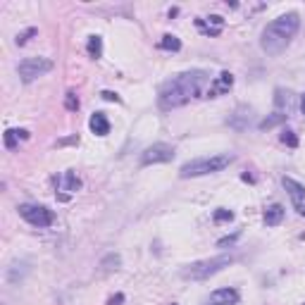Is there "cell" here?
Segmentation results:
<instances>
[{
  "instance_id": "1",
  "label": "cell",
  "mask_w": 305,
  "mask_h": 305,
  "mask_svg": "<svg viewBox=\"0 0 305 305\" xmlns=\"http://www.w3.org/2000/svg\"><path fill=\"white\" fill-rule=\"evenodd\" d=\"M208 81H210V74L205 70H191L172 76L169 81H165L160 86V93H158L160 110H174V107H181V105L201 98Z\"/></svg>"
},
{
  "instance_id": "2",
  "label": "cell",
  "mask_w": 305,
  "mask_h": 305,
  "mask_svg": "<svg viewBox=\"0 0 305 305\" xmlns=\"http://www.w3.org/2000/svg\"><path fill=\"white\" fill-rule=\"evenodd\" d=\"M300 29V17L296 12H289V14H281L277 17L274 21H270L267 27L263 29L260 34V46L267 55H279L284 53L286 46L291 43V38L298 34Z\"/></svg>"
},
{
  "instance_id": "3",
  "label": "cell",
  "mask_w": 305,
  "mask_h": 305,
  "mask_svg": "<svg viewBox=\"0 0 305 305\" xmlns=\"http://www.w3.org/2000/svg\"><path fill=\"white\" fill-rule=\"evenodd\" d=\"M234 162V155L229 152H220V155H208V158H195L188 160L186 165H181L179 177L181 179H193V177H205V174L222 172L224 167Z\"/></svg>"
},
{
  "instance_id": "4",
  "label": "cell",
  "mask_w": 305,
  "mask_h": 305,
  "mask_svg": "<svg viewBox=\"0 0 305 305\" xmlns=\"http://www.w3.org/2000/svg\"><path fill=\"white\" fill-rule=\"evenodd\" d=\"M231 263H234L231 255H215V257H205V260H195V263L186 265L181 270V277L191 279V281H203V279H210L212 274L222 272Z\"/></svg>"
},
{
  "instance_id": "5",
  "label": "cell",
  "mask_w": 305,
  "mask_h": 305,
  "mask_svg": "<svg viewBox=\"0 0 305 305\" xmlns=\"http://www.w3.org/2000/svg\"><path fill=\"white\" fill-rule=\"evenodd\" d=\"M50 70H53V62H50L48 57H27V60L19 62V67H17L19 79L24 83H31L34 79H38V76L48 74Z\"/></svg>"
},
{
  "instance_id": "6",
  "label": "cell",
  "mask_w": 305,
  "mask_h": 305,
  "mask_svg": "<svg viewBox=\"0 0 305 305\" xmlns=\"http://www.w3.org/2000/svg\"><path fill=\"white\" fill-rule=\"evenodd\" d=\"M19 215L27 220L29 224H34V227L43 229V227H50V224L55 222V215H53V210H48L46 205H31V203H24L19 205Z\"/></svg>"
},
{
  "instance_id": "7",
  "label": "cell",
  "mask_w": 305,
  "mask_h": 305,
  "mask_svg": "<svg viewBox=\"0 0 305 305\" xmlns=\"http://www.w3.org/2000/svg\"><path fill=\"white\" fill-rule=\"evenodd\" d=\"M174 160V148L167 143H152L146 150L141 152V167H150V165H165Z\"/></svg>"
},
{
  "instance_id": "8",
  "label": "cell",
  "mask_w": 305,
  "mask_h": 305,
  "mask_svg": "<svg viewBox=\"0 0 305 305\" xmlns=\"http://www.w3.org/2000/svg\"><path fill=\"white\" fill-rule=\"evenodd\" d=\"M234 86V76L229 74V72H220V74L210 81V89H208V98H220L224 93H229Z\"/></svg>"
},
{
  "instance_id": "9",
  "label": "cell",
  "mask_w": 305,
  "mask_h": 305,
  "mask_svg": "<svg viewBox=\"0 0 305 305\" xmlns=\"http://www.w3.org/2000/svg\"><path fill=\"white\" fill-rule=\"evenodd\" d=\"M238 300H241V293L229 286V289H217V291L210 293L205 305H238Z\"/></svg>"
},
{
  "instance_id": "10",
  "label": "cell",
  "mask_w": 305,
  "mask_h": 305,
  "mask_svg": "<svg viewBox=\"0 0 305 305\" xmlns=\"http://www.w3.org/2000/svg\"><path fill=\"white\" fill-rule=\"evenodd\" d=\"M195 27L201 29V34L205 36H220L224 29V19L220 14H210L205 19H195Z\"/></svg>"
},
{
  "instance_id": "11",
  "label": "cell",
  "mask_w": 305,
  "mask_h": 305,
  "mask_svg": "<svg viewBox=\"0 0 305 305\" xmlns=\"http://www.w3.org/2000/svg\"><path fill=\"white\" fill-rule=\"evenodd\" d=\"M250 119H253V110H250L248 105H238V107H236V112L229 117V126H234V129L243 132V129H248Z\"/></svg>"
},
{
  "instance_id": "12",
  "label": "cell",
  "mask_w": 305,
  "mask_h": 305,
  "mask_svg": "<svg viewBox=\"0 0 305 305\" xmlns=\"http://www.w3.org/2000/svg\"><path fill=\"white\" fill-rule=\"evenodd\" d=\"M53 184H55L60 191H67V193H76L79 188H81V179L76 177V172H64L62 177H55L53 179Z\"/></svg>"
},
{
  "instance_id": "13",
  "label": "cell",
  "mask_w": 305,
  "mask_h": 305,
  "mask_svg": "<svg viewBox=\"0 0 305 305\" xmlns=\"http://www.w3.org/2000/svg\"><path fill=\"white\" fill-rule=\"evenodd\" d=\"M281 184H284V188L289 191V195H291V201L296 203V205H303V198H305V186L300 184V181L291 179V177H284L281 179Z\"/></svg>"
},
{
  "instance_id": "14",
  "label": "cell",
  "mask_w": 305,
  "mask_h": 305,
  "mask_svg": "<svg viewBox=\"0 0 305 305\" xmlns=\"http://www.w3.org/2000/svg\"><path fill=\"white\" fill-rule=\"evenodd\" d=\"M293 103H296V98H293L291 91H284V89L274 91V105L279 107L277 112H284V115H289V112L293 110Z\"/></svg>"
},
{
  "instance_id": "15",
  "label": "cell",
  "mask_w": 305,
  "mask_h": 305,
  "mask_svg": "<svg viewBox=\"0 0 305 305\" xmlns=\"http://www.w3.org/2000/svg\"><path fill=\"white\" fill-rule=\"evenodd\" d=\"M89 126L96 136H107V134H110V119L105 117V112H93Z\"/></svg>"
},
{
  "instance_id": "16",
  "label": "cell",
  "mask_w": 305,
  "mask_h": 305,
  "mask_svg": "<svg viewBox=\"0 0 305 305\" xmlns=\"http://www.w3.org/2000/svg\"><path fill=\"white\" fill-rule=\"evenodd\" d=\"M263 220H265V224H267V227H279V224H281V220H284V205H279V203L270 205V208L265 210Z\"/></svg>"
},
{
  "instance_id": "17",
  "label": "cell",
  "mask_w": 305,
  "mask_h": 305,
  "mask_svg": "<svg viewBox=\"0 0 305 305\" xmlns=\"http://www.w3.org/2000/svg\"><path fill=\"white\" fill-rule=\"evenodd\" d=\"M29 139V132L27 129H7L5 132V148L14 150L19 146V141H27Z\"/></svg>"
},
{
  "instance_id": "18",
  "label": "cell",
  "mask_w": 305,
  "mask_h": 305,
  "mask_svg": "<svg viewBox=\"0 0 305 305\" xmlns=\"http://www.w3.org/2000/svg\"><path fill=\"white\" fill-rule=\"evenodd\" d=\"M27 274H29L27 263H12L10 265V270H7V281H10V284H19Z\"/></svg>"
},
{
  "instance_id": "19",
  "label": "cell",
  "mask_w": 305,
  "mask_h": 305,
  "mask_svg": "<svg viewBox=\"0 0 305 305\" xmlns=\"http://www.w3.org/2000/svg\"><path fill=\"white\" fill-rule=\"evenodd\" d=\"M86 50H89V57H93V60L103 57V38H100V36H89Z\"/></svg>"
},
{
  "instance_id": "20",
  "label": "cell",
  "mask_w": 305,
  "mask_h": 305,
  "mask_svg": "<svg viewBox=\"0 0 305 305\" xmlns=\"http://www.w3.org/2000/svg\"><path fill=\"white\" fill-rule=\"evenodd\" d=\"M119 265H122V257H119L117 253H110V255H105L103 260H100V270L107 274V272L119 270Z\"/></svg>"
},
{
  "instance_id": "21",
  "label": "cell",
  "mask_w": 305,
  "mask_h": 305,
  "mask_svg": "<svg viewBox=\"0 0 305 305\" xmlns=\"http://www.w3.org/2000/svg\"><path fill=\"white\" fill-rule=\"evenodd\" d=\"M162 50H172V53H177V50H181V41L177 38L174 34H165L162 38H160V43H158Z\"/></svg>"
},
{
  "instance_id": "22",
  "label": "cell",
  "mask_w": 305,
  "mask_h": 305,
  "mask_svg": "<svg viewBox=\"0 0 305 305\" xmlns=\"http://www.w3.org/2000/svg\"><path fill=\"white\" fill-rule=\"evenodd\" d=\"M286 117H289V115H284V112H274V115H272V117H267V119H263V122H260V129H272V126H279L281 124V122H286Z\"/></svg>"
},
{
  "instance_id": "23",
  "label": "cell",
  "mask_w": 305,
  "mask_h": 305,
  "mask_svg": "<svg viewBox=\"0 0 305 305\" xmlns=\"http://www.w3.org/2000/svg\"><path fill=\"white\" fill-rule=\"evenodd\" d=\"M279 139H281V143H284V146H289V148H296V146H298V136H296L291 129H284Z\"/></svg>"
},
{
  "instance_id": "24",
  "label": "cell",
  "mask_w": 305,
  "mask_h": 305,
  "mask_svg": "<svg viewBox=\"0 0 305 305\" xmlns=\"http://www.w3.org/2000/svg\"><path fill=\"white\" fill-rule=\"evenodd\" d=\"M212 220H215V222H231V220H234V212L227 208H220V210H215Z\"/></svg>"
},
{
  "instance_id": "25",
  "label": "cell",
  "mask_w": 305,
  "mask_h": 305,
  "mask_svg": "<svg viewBox=\"0 0 305 305\" xmlns=\"http://www.w3.org/2000/svg\"><path fill=\"white\" fill-rule=\"evenodd\" d=\"M64 107H67V110L70 112H76L79 110V98H76V93H67V96H64Z\"/></svg>"
},
{
  "instance_id": "26",
  "label": "cell",
  "mask_w": 305,
  "mask_h": 305,
  "mask_svg": "<svg viewBox=\"0 0 305 305\" xmlns=\"http://www.w3.org/2000/svg\"><path fill=\"white\" fill-rule=\"evenodd\" d=\"M31 36H36V29H27V31H21V34H17V38H14V43L17 46H24V43L31 38Z\"/></svg>"
},
{
  "instance_id": "27",
  "label": "cell",
  "mask_w": 305,
  "mask_h": 305,
  "mask_svg": "<svg viewBox=\"0 0 305 305\" xmlns=\"http://www.w3.org/2000/svg\"><path fill=\"white\" fill-rule=\"evenodd\" d=\"M100 96H103L105 100H110V103H119V96H117V93H112V91H103Z\"/></svg>"
},
{
  "instance_id": "28",
  "label": "cell",
  "mask_w": 305,
  "mask_h": 305,
  "mask_svg": "<svg viewBox=\"0 0 305 305\" xmlns=\"http://www.w3.org/2000/svg\"><path fill=\"white\" fill-rule=\"evenodd\" d=\"M119 303H124V296H122V293H117V296L110 298V305H119Z\"/></svg>"
},
{
  "instance_id": "29",
  "label": "cell",
  "mask_w": 305,
  "mask_h": 305,
  "mask_svg": "<svg viewBox=\"0 0 305 305\" xmlns=\"http://www.w3.org/2000/svg\"><path fill=\"white\" fill-rule=\"evenodd\" d=\"M236 238H238V234H234V236H229V238H222V241H220V246H222V248H224V246H229V243H234Z\"/></svg>"
},
{
  "instance_id": "30",
  "label": "cell",
  "mask_w": 305,
  "mask_h": 305,
  "mask_svg": "<svg viewBox=\"0 0 305 305\" xmlns=\"http://www.w3.org/2000/svg\"><path fill=\"white\" fill-rule=\"evenodd\" d=\"M67 143H79V136H72V139H62L60 146H67Z\"/></svg>"
},
{
  "instance_id": "31",
  "label": "cell",
  "mask_w": 305,
  "mask_h": 305,
  "mask_svg": "<svg viewBox=\"0 0 305 305\" xmlns=\"http://www.w3.org/2000/svg\"><path fill=\"white\" fill-rule=\"evenodd\" d=\"M296 208H298V215L305 217V205H296Z\"/></svg>"
},
{
  "instance_id": "32",
  "label": "cell",
  "mask_w": 305,
  "mask_h": 305,
  "mask_svg": "<svg viewBox=\"0 0 305 305\" xmlns=\"http://www.w3.org/2000/svg\"><path fill=\"white\" fill-rule=\"evenodd\" d=\"M300 110H303V115H305V96H303V100H300Z\"/></svg>"
}]
</instances>
